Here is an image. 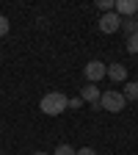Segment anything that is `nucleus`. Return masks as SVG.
Instances as JSON below:
<instances>
[{"label":"nucleus","instance_id":"nucleus-3","mask_svg":"<svg viewBox=\"0 0 138 155\" xmlns=\"http://www.w3.org/2000/svg\"><path fill=\"white\" fill-rule=\"evenodd\" d=\"M105 72H108V67H105L102 61H88V64L83 67V75H86V81H88V83L102 81V78H105Z\"/></svg>","mask_w":138,"mask_h":155},{"label":"nucleus","instance_id":"nucleus-7","mask_svg":"<svg viewBox=\"0 0 138 155\" xmlns=\"http://www.w3.org/2000/svg\"><path fill=\"white\" fill-rule=\"evenodd\" d=\"M100 94H102V91L97 89L94 83H86V86L80 89V100H86V103H94V105H97V103H100Z\"/></svg>","mask_w":138,"mask_h":155},{"label":"nucleus","instance_id":"nucleus-15","mask_svg":"<svg viewBox=\"0 0 138 155\" xmlns=\"http://www.w3.org/2000/svg\"><path fill=\"white\" fill-rule=\"evenodd\" d=\"M83 105V100H80V97H75V100H69V108H80Z\"/></svg>","mask_w":138,"mask_h":155},{"label":"nucleus","instance_id":"nucleus-10","mask_svg":"<svg viewBox=\"0 0 138 155\" xmlns=\"http://www.w3.org/2000/svg\"><path fill=\"white\" fill-rule=\"evenodd\" d=\"M127 53H130V55H135V53H138V33L127 36Z\"/></svg>","mask_w":138,"mask_h":155},{"label":"nucleus","instance_id":"nucleus-4","mask_svg":"<svg viewBox=\"0 0 138 155\" xmlns=\"http://www.w3.org/2000/svg\"><path fill=\"white\" fill-rule=\"evenodd\" d=\"M100 31H102V33H116V31H122V17L116 14V11L102 14V19H100Z\"/></svg>","mask_w":138,"mask_h":155},{"label":"nucleus","instance_id":"nucleus-2","mask_svg":"<svg viewBox=\"0 0 138 155\" xmlns=\"http://www.w3.org/2000/svg\"><path fill=\"white\" fill-rule=\"evenodd\" d=\"M97 105H100L102 111L119 114V111L127 105V100L122 97V91H113V89H108V91H102V94H100V103H97Z\"/></svg>","mask_w":138,"mask_h":155},{"label":"nucleus","instance_id":"nucleus-14","mask_svg":"<svg viewBox=\"0 0 138 155\" xmlns=\"http://www.w3.org/2000/svg\"><path fill=\"white\" fill-rule=\"evenodd\" d=\"M77 155H97V150H91V147H83V150H77Z\"/></svg>","mask_w":138,"mask_h":155},{"label":"nucleus","instance_id":"nucleus-16","mask_svg":"<svg viewBox=\"0 0 138 155\" xmlns=\"http://www.w3.org/2000/svg\"><path fill=\"white\" fill-rule=\"evenodd\" d=\"M33 155H50V152H42V150H39V152H33Z\"/></svg>","mask_w":138,"mask_h":155},{"label":"nucleus","instance_id":"nucleus-13","mask_svg":"<svg viewBox=\"0 0 138 155\" xmlns=\"http://www.w3.org/2000/svg\"><path fill=\"white\" fill-rule=\"evenodd\" d=\"M6 33H8V17L0 14V36H6Z\"/></svg>","mask_w":138,"mask_h":155},{"label":"nucleus","instance_id":"nucleus-6","mask_svg":"<svg viewBox=\"0 0 138 155\" xmlns=\"http://www.w3.org/2000/svg\"><path fill=\"white\" fill-rule=\"evenodd\" d=\"M105 78H111V81H116V83H127V67L124 64H111Z\"/></svg>","mask_w":138,"mask_h":155},{"label":"nucleus","instance_id":"nucleus-11","mask_svg":"<svg viewBox=\"0 0 138 155\" xmlns=\"http://www.w3.org/2000/svg\"><path fill=\"white\" fill-rule=\"evenodd\" d=\"M53 155H77V150H75V147H69V144H58Z\"/></svg>","mask_w":138,"mask_h":155},{"label":"nucleus","instance_id":"nucleus-8","mask_svg":"<svg viewBox=\"0 0 138 155\" xmlns=\"http://www.w3.org/2000/svg\"><path fill=\"white\" fill-rule=\"evenodd\" d=\"M122 97H124V100H130V103H135V100H138V81H127Z\"/></svg>","mask_w":138,"mask_h":155},{"label":"nucleus","instance_id":"nucleus-9","mask_svg":"<svg viewBox=\"0 0 138 155\" xmlns=\"http://www.w3.org/2000/svg\"><path fill=\"white\" fill-rule=\"evenodd\" d=\"M122 31H127V36L138 33V19H135V17H124V19H122Z\"/></svg>","mask_w":138,"mask_h":155},{"label":"nucleus","instance_id":"nucleus-1","mask_svg":"<svg viewBox=\"0 0 138 155\" xmlns=\"http://www.w3.org/2000/svg\"><path fill=\"white\" fill-rule=\"evenodd\" d=\"M39 108H42L47 116H58V114H64L69 108V100H66V94H61V91H50V94L42 97Z\"/></svg>","mask_w":138,"mask_h":155},{"label":"nucleus","instance_id":"nucleus-12","mask_svg":"<svg viewBox=\"0 0 138 155\" xmlns=\"http://www.w3.org/2000/svg\"><path fill=\"white\" fill-rule=\"evenodd\" d=\"M97 6H100L105 14H111V11L116 8V0H97Z\"/></svg>","mask_w":138,"mask_h":155},{"label":"nucleus","instance_id":"nucleus-5","mask_svg":"<svg viewBox=\"0 0 138 155\" xmlns=\"http://www.w3.org/2000/svg\"><path fill=\"white\" fill-rule=\"evenodd\" d=\"M116 14H119L122 19L124 17H135L138 14V0H116Z\"/></svg>","mask_w":138,"mask_h":155}]
</instances>
